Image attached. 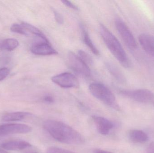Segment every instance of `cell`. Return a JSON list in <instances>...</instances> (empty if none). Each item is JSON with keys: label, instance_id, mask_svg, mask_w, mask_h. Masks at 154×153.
<instances>
[{"label": "cell", "instance_id": "cell-23", "mask_svg": "<svg viewBox=\"0 0 154 153\" xmlns=\"http://www.w3.org/2000/svg\"><path fill=\"white\" fill-rule=\"evenodd\" d=\"M63 3V4H65L66 6H67L70 9H73V10H79V8L76 5H75L74 4H73L72 2L69 1L67 0H63L61 1Z\"/></svg>", "mask_w": 154, "mask_h": 153}, {"label": "cell", "instance_id": "cell-9", "mask_svg": "<svg viewBox=\"0 0 154 153\" xmlns=\"http://www.w3.org/2000/svg\"><path fill=\"white\" fill-rule=\"evenodd\" d=\"M31 51L33 54L38 55H51L58 54L57 52L51 46L49 42L44 41L34 44L32 47Z\"/></svg>", "mask_w": 154, "mask_h": 153}, {"label": "cell", "instance_id": "cell-10", "mask_svg": "<svg viewBox=\"0 0 154 153\" xmlns=\"http://www.w3.org/2000/svg\"><path fill=\"white\" fill-rule=\"evenodd\" d=\"M92 118L98 131L101 135L108 134L114 127L113 123L105 118L98 116H93Z\"/></svg>", "mask_w": 154, "mask_h": 153}, {"label": "cell", "instance_id": "cell-22", "mask_svg": "<svg viewBox=\"0 0 154 153\" xmlns=\"http://www.w3.org/2000/svg\"><path fill=\"white\" fill-rule=\"evenodd\" d=\"M53 13H54V17H55V19L57 21V22L59 24H62L64 22L63 17L62 15L58 12L56 10H53Z\"/></svg>", "mask_w": 154, "mask_h": 153}, {"label": "cell", "instance_id": "cell-3", "mask_svg": "<svg viewBox=\"0 0 154 153\" xmlns=\"http://www.w3.org/2000/svg\"><path fill=\"white\" fill-rule=\"evenodd\" d=\"M89 90L92 95L103 103L116 110H119L116 97L106 86L102 84L93 83L90 84Z\"/></svg>", "mask_w": 154, "mask_h": 153}, {"label": "cell", "instance_id": "cell-1", "mask_svg": "<svg viewBox=\"0 0 154 153\" xmlns=\"http://www.w3.org/2000/svg\"><path fill=\"white\" fill-rule=\"evenodd\" d=\"M43 127L53 138L60 143L77 145L85 142L79 133L63 122L48 119L44 122Z\"/></svg>", "mask_w": 154, "mask_h": 153}, {"label": "cell", "instance_id": "cell-18", "mask_svg": "<svg viewBox=\"0 0 154 153\" xmlns=\"http://www.w3.org/2000/svg\"><path fill=\"white\" fill-rule=\"evenodd\" d=\"M78 55L80 59L88 66L91 65L93 63L92 57L85 51L82 50H79L78 51Z\"/></svg>", "mask_w": 154, "mask_h": 153}, {"label": "cell", "instance_id": "cell-4", "mask_svg": "<svg viewBox=\"0 0 154 153\" xmlns=\"http://www.w3.org/2000/svg\"><path fill=\"white\" fill-rule=\"evenodd\" d=\"M116 28L127 46L132 50H134L137 47L136 40L126 24L121 19L115 20Z\"/></svg>", "mask_w": 154, "mask_h": 153}, {"label": "cell", "instance_id": "cell-26", "mask_svg": "<svg viewBox=\"0 0 154 153\" xmlns=\"http://www.w3.org/2000/svg\"><path fill=\"white\" fill-rule=\"evenodd\" d=\"M93 153H111L107 151H104L101 149H95L93 151Z\"/></svg>", "mask_w": 154, "mask_h": 153}, {"label": "cell", "instance_id": "cell-16", "mask_svg": "<svg viewBox=\"0 0 154 153\" xmlns=\"http://www.w3.org/2000/svg\"><path fill=\"white\" fill-rule=\"evenodd\" d=\"M19 42L15 39L9 38L0 42V49L3 50L12 51L19 46Z\"/></svg>", "mask_w": 154, "mask_h": 153}, {"label": "cell", "instance_id": "cell-15", "mask_svg": "<svg viewBox=\"0 0 154 153\" xmlns=\"http://www.w3.org/2000/svg\"><path fill=\"white\" fill-rule=\"evenodd\" d=\"M82 31L83 40L85 45L90 49L91 50V52L94 54L96 55H99L100 54L99 51L98 50L96 46L94 45L88 33L83 27H82Z\"/></svg>", "mask_w": 154, "mask_h": 153}, {"label": "cell", "instance_id": "cell-21", "mask_svg": "<svg viewBox=\"0 0 154 153\" xmlns=\"http://www.w3.org/2000/svg\"><path fill=\"white\" fill-rule=\"evenodd\" d=\"M10 73V70L7 68L0 69V81L5 79Z\"/></svg>", "mask_w": 154, "mask_h": 153}, {"label": "cell", "instance_id": "cell-24", "mask_svg": "<svg viewBox=\"0 0 154 153\" xmlns=\"http://www.w3.org/2000/svg\"><path fill=\"white\" fill-rule=\"evenodd\" d=\"M146 153H154V142L149 145L146 150Z\"/></svg>", "mask_w": 154, "mask_h": 153}, {"label": "cell", "instance_id": "cell-2", "mask_svg": "<svg viewBox=\"0 0 154 153\" xmlns=\"http://www.w3.org/2000/svg\"><path fill=\"white\" fill-rule=\"evenodd\" d=\"M100 31L105 44L117 60L126 68L130 67V62L126 53L116 37L103 24H100Z\"/></svg>", "mask_w": 154, "mask_h": 153}, {"label": "cell", "instance_id": "cell-28", "mask_svg": "<svg viewBox=\"0 0 154 153\" xmlns=\"http://www.w3.org/2000/svg\"><path fill=\"white\" fill-rule=\"evenodd\" d=\"M26 153H38L37 152H27Z\"/></svg>", "mask_w": 154, "mask_h": 153}, {"label": "cell", "instance_id": "cell-14", "mask_svg": "<svg viewBox=\"0 0 154 153\" xmlns=\"http://www.w3.org/2000/svg\"><path fill=\"white\" fill-rule=\"evenodd\" d=\"M21 25L23 27V28L27 31L28 34L30 33L32 35H34L37 37L41 38L44 39H48L45 35L35 26L26 22H22Z\"/></svg>", "mask_w": 154, "mask_h": 153}, {"label": "cell", "instance_id": "cell-20", "mask_svg": "<svg viewBox=\"0 0 154 153\" xmlns=\"http://www.w3.org/2000/svg\"><path fill=\"white\" fill-rule=\"evenodd\" d=\"M47 153H75L71 151L57 147H51L48 148Z\"/></svg>", "mask_w": 154, "mask_h": 153}, {"label": "cell", "instance_id": "cell-13", "mask_svg": "<svg viewBox=\"0 0 154 153\" xmlns=\"http://www.w3.org/2000/svg\"><path fill=\"white\" fill-rule=\"evenodd\" d=\"M30 113L24 112H12L5 114L2 117V120L5 121H16L23 120Z\"/></svg>", "mask_w": 154, "mask_h": 153}, {"label": "cell", "instance_id": "cell-17", "mask_svg": "<svg viewBox=\"0 0 154 153\" xmlns=\"http://www.w3.org/2000/svg\"><path fill=\"white\" fill-rule=\"evenodd\" d=\"M106 66L109 72L116 80L119 81L120 82H125V78L124 75L121 72V71L116 66L110 63H107Z\"/></svg>", "mask_w": 154, "mask_h": 153}, {"label": "cell", "instance_id": "cell-6", "mask_svg": "<svg viewBox=\"0 0 154 153\" xmlns=\"http://www.w3.org/2000/svg\"><path fill=\"white\" fill-rule=\"evenodd\" d=\"M68 60L69 66L74 72L85 78L91 76V72L88 66L75 53L69 52L68 54Z\"/></svg>", "mask_w": 154, "mask_h": 153}, {"label": "cell", "instance_id": "cell-7", "mask_svg": "<svg viewBox=\"0 0 154 153\" xmlns=\"http://www.w3.org/2000/svg\"><path fill=\"white\" fill-rule=\"evenodd\" d=\"M53 82L62 88H77L79 83L75 75L69 72L62 73L51 78Z\"/></svg>", "mask_w": 154, "mask_h": 153}, {"label": "cell", "instance_id": "cell-19", "mask_svg": "<svg viewBox=\"0 0 154 153\" xmlns=\"http://www.w3.org/2000/svg\"><path fill=\"white\" fill-rule=\"evenodd\" d=\"M11 31L15 33H19L21 35L27 36L29 35L27 31L23 28L21 25L18 24H14L12 25L11 28Z\"/></svg>", "mask_w": 154, "mask_h": 153}, {"label": "cell", "instance_id": "cell-8", "mask_svg": "<svg viewBox=\"0 0 154 153\" xmlns=\"http://www.w3.org/2000/svg\"><path fill=\"white\" fill-rule=\"evenodd\" d=\"M29 126L23 124H9L0 125V137L14 134H27L31 132Z\"/></svg>", "mask_w": 154, "mask_h": 153}, {"label": "cell", "instance_id": "cell-12", "mask_svg": "<svg viewBox=\"0 0 154 153\" xmlns=\"http://www.w3.org/2000/svg\"><path fill=\"white\" fill-rule=\"evenodd\" d=\"M130 140L133 143H143L148 141V135L143 131L140 130H132L129 133Z\"/></svg>", "mask_w": 154, "mask_h": 153}, {"label": "cell", "instance_id": "cell-27", "mask_svg": "<svg viewBox=\"0 0 154 153\" xmlns=\"http://www.w3.org/2000/svg\"><path fill=\"white\" fill-rule=\"evenodd\" d=\"M0 153H8L4 150H0Z\"/></svg>", "mask_w": 154, "mask_h": 153}, {"label": "cell", "instance_id": "cell-25", "mask_svg": "<svg viewBox=\"0 0 154 153\" xmlns=\"http://www.w3.org/2000/svg\"><path fill=\"white\" fill-rule=\"evenodd\" d=\"M43 100L46 102H49V103H51L54 102V99L49 95H47L44 97Z\"/></svg>", "mask_w": 154, "mask_h": 153}, {"label": "cell", "instance_id": "cell-5", "mask_svg": "<svg viewBox=\"0 0 154 153\" xmlns=\"http://www.w3.org/2000/svg\"><path fill=\"white\" fill-rule=\"evenodd\" d=\"M120 93L123 96L141 103H150L154 101V94L147 89H139L132 90H122Z\"/></svg>", "mask_w": 154, "mask_h": 153}, {"label": "cell", "instance_id": "cell-11", "mask_svg": "<svg viewBox=\"0 0 154 153\" xmlns=\"http://www.w3.org/2000/svg\"><path fill=\"white\" fill-rule=\"evenodd\" d=\"M31 145L24 141H12L3 143L1 147L3 149L11 151L23 150L31 146Z\"/></svg>", "mask_w": 154, "mask_h": 153}]
</instances>
